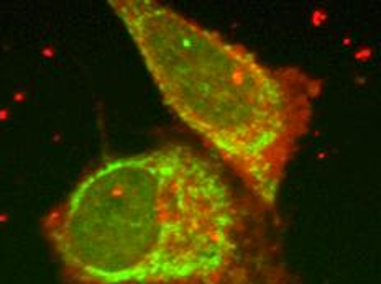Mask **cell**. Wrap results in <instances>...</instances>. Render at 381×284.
Masks as SVG:
<instances>
[{"label": "cell", "instance_id": "6da1fadb", "mask_svg": "<svg viewBox=\"0 0 381 284\" xmlns=\"http://www.w3.org/2000/svg\"><path fill=\"white\" fill-rule=\"evenodd\" d=\"M41 232L66 284H299L279 220L182 143L99 163Z\"/></svg>", "mask_w": 381, "mask_h": 284}, {"label": "cell", "instance_id": "7a4b0ae2", "mask_svg": "<svg viewBox=\"0 0 381 284\" xmlns=\"http://www.w3.org/2000/svg\"><path fill=\"white\" fill-rule=\"evenodd\" d=\"M166 107L279 220L288 169L311 130L321 77L253 51L153 0H110Z\"/></svg>", "mask_w": 381, "mask_h": 284}]
</instances>
